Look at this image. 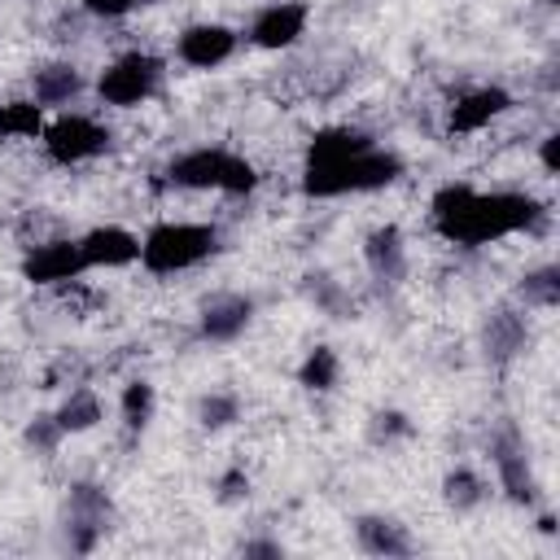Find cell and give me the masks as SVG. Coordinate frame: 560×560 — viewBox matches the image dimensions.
I'll list each match as a JSON object with an SVG mask.
<instances>
[{
  "label": "cell",
  "mask_w": 560,
  "mask_h": 560,
  "mask_svg": "<svg viewBox=\"0 0 560 560\" xmlns=\"http://www.w3.org/2000/svg\"><path fill=\"white\" fill-rule=\"evenodd\" d=\"M337 376H341V359L328 350V346H315L311 354H306V363L298 368V381L306 385V389H332L337 385Z\"/></svg>",
  "instance_id": "cell-20"
},
{
  "label": "cell",
  "mask_w": 560,
  "mask_h": 560,
  "mask_svg": "<svg viewBox=\"0 0 560 560\" xmlns=\"http://www.w3.org/2000/svg\"><path fill=\"white\" fill-rule=\"evenodd\" d=\"M521 298L529 306H556L560 302V271L556 267H538L521 280Z\"/></svg>",
  "instance_id": "cell-22"
},
{
  "label": "cell",
  "mask_w": 560,
  "mask_h": 560,
  "mask_svg": "<svg viewBox=\"0 0 560 560\" xmlns=\"http://www.w3.org/2000/svg\"><path fill=\"white\" fill-rule=\"evenodd\" d=\"M542 171H547V175L560 171V136H556V131L542 136Z\"/></svg>",
  "instance_id": "cell-29"
},
{
  "label": "cell",
  "mask_w": 560,
  "mask_h": 560,
  "mask_svg": "<svg viewBox=\"0 0 560 560\" xmlns=\"http://www.w3.org/2000/svg\"><path fill=\"white\" fill-rule=\"evenodd\" d=\"M162 83V61L149 57V52H122L118 61H109L96 79V92L105 105H118V109H131L140 101H149Z\"/></svg>",
  "instance_id": "cell-6"
},
{
  "label": "cell",
  "mask_w": 560,
  "mask_h": 560,
  "mask_svg": "<svg viewBox=\"0 0 560 560\" xmlns=\"http://www.w3.org/2000/svg\"><path fill=\"white\" fill-rule=\"evenodd\" d=\"M442 494H446V503H451L455 512H468V508H477V503L486 499V481H481L472 468H455V472H446Z\"/></svg>",
  "instance_id": "cell-21"
},
{
  "label": "cell",
  "mask_w": 560,
  "mask_h": 560,
  "mask_svg": "<svg viewBox=\"0 0 560 560\" xmlns=\"http://www.w3.org/2000/svg\"><path fill=\"white\" fill-rule=\"evenodd\" d=\"M166 179H171L175 188H214V192H228V197H245V192H254L258 171H254V162H245L241 153L201 144V149L179 153V158L166 166Z\"/></svg>",
  "instance_id": "cell-3"
},
{
  "label": "cell",
  "mask_w": 560,
  "mask_h": 560,
  "mask_svg": "<svg viewBox=\"0 0 560 560\" xmlns=\"http://www.w3.org/2000/svg\"><path fill=\"white\" fill-rule=\"evenodd\" d=\"M39 131H44V105L35 96L0 105V140H35Z\"/></svg>",
  "instance_id": "cell-18"
},
{
  "label": "cell",
  "mask_w": 560,
  "mask_h": 560,
  "mask_svg": "<svg viewBox=\"0 0 560 560\" xmlns=\"http://www.w3.org/2000/svg\"><path fill=\"white\" fill-rule=\"evenodd\" d=\"M494 468H499V486L508 490V499L516 503H534L538 499V481H534V468H529V455L516 438V429H503L499 442H494Z\"/></svg>",
  "instance_id": "cell-10"
},
{
  "label": "cell",
  "mask_w": 560,
  "mask_h": 560,
  "mask_svg": "<svg viewBox=\"0 0 560 560\" xmlns=\"http://www.w3.org/2000/svg\"><path fill=\"white\" fill-rule=\"evenodd\" d=\"M508 105H512V96H508L503 88H472V92H464V96L446 109V127H451L455 136H472V131L490 127L499 114H508Z\"/></svg>",
  "instance_id": "cell-11"
},
{
  "label": "cell",
  "mask_w": 560,
  "mask_h": 560,
  "mask_svg": "<svg viewBox=\"0 0 560 560\" xmlns=\"http://www.w3.org/2000/svg\"><path fill=\"white\" fill-rule=\"evenodd\" d=\"M79 92H83V79H79L74 66L52 61V66H39L35 70V101L39 105H70Z\"/></svg>",
  "instance_id": "cell-16"
},
{
  "label": "cell",
  "mask_w": 560,
  "mask_h": 560,
  "mask_svg": "<svg viewBox=\"0 0 560 560\" xmlns=\"http://www.w3.org/2000/svg\"><path fill=\"white\" fill-rule=\"evenodd\" d=\"M57 429L61 433H88L96 420H101V398L92 394V389H74L61 407H57Z\"/></svg>",
  "instance_id": "cell-19"
},
{
  "label": "cell",
  "mask_w": 560,
  "mask_h": 560,
  "mask_svg": "<svg viewBox=\"0 0 560 560\" xmlns=\"http://www.w3.org/2000/svg\"><path fill=\"white\" fill-rule=\"evenodd\" d=\"M363 258H368V271L381 280V284H398L407 276V249H402V232L398 228H376L363 245Z\"/></svg>",
  "instance_id": "cell-14"
},
{
  "label": "cell",
  "mask_w": 560,
  "mask_h": 560,
  "mask_svg": "<svg viewBox=\"0 0 560 560\" xmlns=\"http://www.w3.org/2000/svg\"><path fill=\"white\" fill-rule=\"evenodd\" d=\"M236 52V31L223 22H197L175 39V57L192 70H214Z\"/></svg>",
  "instance_id": "cell-8"
},
{
  "label": "cell",
  "mask_w": 560,
  "mask_h": 560,
  "mask_svg": "<svg viewBox=\"0 0 560 560\" xmlns=\"http://www.w3.org/2000/svg\"><path fill=\"white\" fill-rule=\"evenodd\" d=\"M354 538H359V547L368 556H407L411 551L407 529L398 521H389V516H363L354 525Z\"/></svg>",
  "instance_id": "cell-15"
},
{
  "label": "cell",
  "mask_w": 560,
  "mask_h": 560,
  "mask_svg": "<svg viewBox=\"0 0 560 560\" xmlns=\"http://www.w3.org/2000/svg\"><path fill=\"white\" fill-rule=\"evenodd\" d=\"M214 245H219V236L210 223H158L140 241V262L153 276H175V271H188L201 258H210Z\"/></svg>",
  "instance_id": "cell-4"
},
{
  "label": "cell",
  "mask_w": 560,
  "mask_h": 560,
  "mask_svg": "<svg viewBox=\"0 0 560 560\" xmlns=\"http://www.w3.org/2000/svg\"><path fill=\"white\" fill-rule=\"evenodd\" d=\"M542 4H560V0H542Z\"/></svg>",
  "instance_id": "cell-32"
},
{
  "label": "cell",
  "mask_w": 560,
  "mask_h": 560,
  "mask_svg": "<svg viewBox=\"0 0 560 560\" xmlns=\"http://www.w3.org/2000/svg\"><path fill=\"white\" fill-rule=\"evenodd\" d=\"M306 22H311V9L302 0H276V4L254 13L249 44H258V48H289V44L302 39Z\"/></svg>",
  "instance_id": "cell-7"
},
{
  "label": "cell",
  "mask_w": 560,
  "mask_h": 560,
  "mask_svg": "<svg viewBox=\"0 0 560 560\" xmlns=\"http://www.w3.org/2000/svg\"><path fill=\"white\" fill-rule=\"evenodd\" d=\"M26 442H31L35 451H44V455H48V451H52V446L61 442V429H57V420H52V416H44V420H35V424L26 429Z\"/></svg>",
  "instance_id": "cell-25"
},
{
  "label": "cell",
  "mask_w": 560,
  "mask_h": 560,
  "mask_svg": "<svg viewBox=\"0 0 560 560\" xmlns=\"http://www.w3.org/2000/svg\"><path fill=\"white\" fill-rule=\"evenodd\" d=\"M140 4H158V0H140Z\"/></svg>",
  "instance_id": "cell-33"
},
{
  "label": "cell",
  "mask_w": 560,
  "mask_h": 560,
  "mask_svg": "<svg viewBox=\"0 0 560 560\" xmlns=\"http://www.w3.org/2000/svg\"><path fill=\"white\" fill-rule=\"evenodd\" d=\"M433 228L442 241L477 249L516 232H538L547 210L529 192H477L468 184H446L433 192Z\"/></svg>",
  "instance_id": "cell-1"
},
{
  "label": "cell",
  "mask_w": 560,
  "mask_h": 560,
  "mask_svg": "<svg viewBox=\"0 0 560 560\" xmlns=\"http://www.w3.org/2000/svg\"><path fill=\"white\" fill-rule=\"evenodd\" d=\"M219 486H223V490H219V499H223V503H232V499L249 494V481H245V472H228Z\"/></svg>",
  "instance_id": "cell-28"
},
{
  "label": "cell",
  "mask_w": 560,
  "mask_h": 560,
  "mask_svg": "<svg viewBox=\"0 0 560 560\" xmlns=\"http://www.w3.org/2000/svg\"><path fill=\"white\" fill-rule=\"evenodd\" d=\"M521 346H525V319L516 311H494L486 319V354L494 363H508Z\"/></svg>",
  "instance_id": "cell-17"
},
{
  "label": "cell",
  "mask_w": 560,
  "mask_h": 560,
  "mask_svg": "<svg viewBox=\"0 0 560 560\" xmlns=\"http://www.w3.org/2000/svg\"><path fill=\"white\" fill-rule=\"evenodd\" d=\"M245 556H280L276 542H245Z\"/></svg>",
  "instance_id": "cell-31"
},
{
  "label": "cell",
  "mask_w": 560,
  "mask_h": 560,
  "mask_svg": "<svg viewBox=\"0 0 560 560\" xmlns=\"http://www.w3.org/2000/svg\"><path fill=\"white\" fill-rule=\"evenodd\" d=\"M149 416H153V385L149 381H131L122 389V420H127V429H144Z\"/></svg>",
  "instance_id": "cell-23"
},
{
  "label": "cell",
  "mask_w": 560,
  "mask_h": 560,
  "mask_svg": "<svg viewBox=\"0 0 560 560\" xmlns=\"http://www.w3.org/2000/svg\"><path fill=\"white\" fill-rule=\"evenodd\" d=\"M39 140L57 166H79V162H92L96 153L109 149V127H101L88 114H57L52 122H44Z\"/></svg>",
  "instance_id": "cell-5"
},
{
  "label": "cell",
  "mask_w": 560,
  "mask_h": 560,
  "mask_svg": "<svg viewBox=\"0 0 560 560\" xmlns=\"http://www.w3.org/2000/svg\"><path fill=\"white\" fill-rule=\"evenodd\" d=\"M398 175H402V162L394 153L376 149V140L368 131L324 127L311 136L302 188H306V197H346V192L389 188Z\"/></svg>",
  "instance_id": "cell-2"
},
{
  "label": "cell",
  "mask_w": 560,
  "mask_h": 560,
  "mask_svg": "<svg viewBox=\"0 0 560 560\" xmlns=\"http://www.w3.org/2000/svg\"><path fill=\"white\" fill-rule=\"evenodd\" d=\"M79 254L88 267H127L140 258V236H131L118 223H105V228H92L88 236H79Z\"/></svg>",
  "instance_id": "cell-12"
},
{
  "label": "cell",
  "mask_w": 560,
  "mask_h": 560,
  "mask_svg": "<svg viewBox=\"0 0 560 560\" xmlns=\"http://www.w3.org/2000/svg\"><path fill=\"white\" fill-rule=\"evenodd\" d=\"M254 319V302L241 293H219L201 306V337L206 341H236Z\"/></svg>",
  "instance_id": "cell-13"
},
{
  "label": "cell",
  "mask_w": 560,
  "mask_h": 560,
  "mask_svg": "<svg viewBox=\"0 0 560 560\" xmlns=\"http://www.w3.org/2000/svg\"><path fill=\"white\" fill-rule=\"evenodd\" d=\"M83 267L88 262L79 254V241H44L22 258V276L31 284H70Z\"/></svg>",
  "instance_id": "cell-9"
},
{
  "label": "cell",
  "mask_w": 560,
  "mask_h": 560,
  "mask_svg": "<svg viewBox=\"0 0 560 560\" xmlns=\"http://www.w3.org/2000/svg\"><path fill=\"white\" fill-rule=\"evenodd\" d=\"M136 4H140V0H83V9H88L92 18H127Z\"/></svg>",
  "instance_id": "cell-27"
},
{
  "label": "cell",
  "mask_w": 560,
  "mask_h": 560,
  "mask_svg": "<svg viewBox=\"0 0 560 560\" xmlns=\"http://www.w3.org/2000/svg\"><path fill=\"white\" fill-rule=\"evenodd\" d=\"M411 424L398 416V411H389V416H376V438H394V433H407Z\"/></svg>",
  "instance_id": "cell-30"
},
{
  "label": "cell",
  "mask_w": 560,
  "mask_h": 560,
  "mask_svg": "<svg viewBox=\"0 0 560 560\" xmlns=\"http://www.w3.org/2000/svg\"><path fill=\"white\" fill-rule=\"evenodd\" d=\"M197 416H201L206 429H223V424H232L241 416V402L232 394H210V398H201V411Z\"/></svg>",
  "instance_id": "cell-24"
},
{
  "label": "cell",
  "mask_w": 560,
  "mask_h": 560,
  "mask_svg": "<svg viewBox=\"0 0 560 560\" xmlns=\"http://www.w3.org/2000/svg\"><path fill=\"white\" fill-rule=\"evenodd\" d=\"M311 298H315L324 311H332V315L346 306V293H341V289H337L328 276H315V284H311Z\"/></svg>",
  "instance_id": "cell-26"
}]
</instances>
